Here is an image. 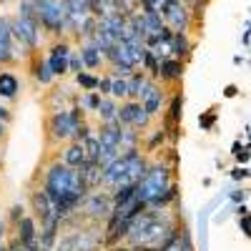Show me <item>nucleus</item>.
Returning a JSON list of instances; mask_svg holds the SVG:
<instances>
[{
  "label": "nucleus",
  "mask_w": 251,
  "mask_h": 251,
  "mask_svg": "<svg viewBox=\"0 0 251 251\" xmlns=\"http://www.w3.org/2000/svg\"><path fill=\"white\" fill-rule=\"evenodd\" d=\"M169 186H174V174H171V166L166 163H149V171L146 176L136 183V199L141 203L149 206L156 196H161Z\"/></svg>",
  "instance_id": "obj_1"
},
{
  "label": "nucleus",
  "mask_w": 251,
  "mask_h": 251,
  "mask_svg": "<svg viewBox=\"0 0 251 251\" xmlns=\"http://www.w3.org/2000/svg\"><path fill=\"white\" fill-rule=\"evenodd\" d=\"M83 123H86V118H83L80 106H71V108H63V111H53L50 118H48L50 141H71V143H75L78 128H80Z\"/></svg>",
  "instance_id": "obj_2"
},
{
  "label": "nucleus",
  "mask_w": 251,
  "mask_h": 251,
  "mask_svg": "<svg viewBox=\"0 0 251 251\" xmlns=\"http://www.w3.org/2000/svg\"><path fill=\"white\" fill-rule=\"evenodd\" d=\"M35 18L48 33L60 35L68 25V5L66 0H33Z\"/></svg>",
  "instance_id": "obj_3"
},
{
  "label": "nucleus",
  "mask_w": 251,
  "mask_h": 251,
  "mask_svg": "<svg viewBox=\"0 0 251 251\" xmlns=\"http://www.w3.org/2000/svg\"><path fill=\"white\" fill-rule=\"evenodd\" d=\"M13 38H15V43H20V48H25V53L35 50L38 43H40V23H38V18L18 15L13 20Z\"/></svg>",
  "instance_id": "obj_4"
},
{
  "label": "nucleus",
  "mask_w": 251,
  "mask_h": 251,
  "mask_svg": "<svg viewBox=\"0 0 251 251\" xmlns=\"http://www.w3.org/2000/svg\"><path fill=\"white\" fill-rule=\"evenodd\" d=\"M163 23L174 33H188V28H191V23H194V15H191V10H188V3H183V0L169 3V8L163 10Z\"/></svg>",
  "instance_id": "obj_5"
},
{
  "label": "nucleus",
  "mask_w": 251,
  "mask_h": 251,
  "mask_svg": "<svg viewBox=\"0 0 251 251\" xmlns=\"http://www.w3.org/2000/svg\"><path fill=\"white\" fill-rule=\"evenodd\" d=\"M138 100H141V106L146 108V113H149L151 118L158 116V113H163V108H166V96H163L161 86H158L153 78H149V80L143 83Z\"/></svg>",
  "instance_id": "obj_6"
},
{
  "label": "nucleus",
  "mask_w": 251,
  "mask_h": 251,
  "mask_svg": "<svg viewBox=\"0 0 251 251\" xmlns=\"http://www.w3.org/2000/svg\"><path fill=\"white\" fill-rule=\"evenodd\" d=\"M80 206H83V211H86V216H88L91 221L111 219V211H113L111 194H100V191H91Z\"/></svg>",
  "instance_id": "obj_7"
},
{
  "label": "nucleus",
  "mask_w": 251,
  "mask_h": 251,
  "mask_svg": "<svg viewBox=\"0 0 251 251\" xmlns=\"http://www.w3.org/2000/svg\"><path fill=\"white\" fill-rule=\"evenodd\" d=\"M30 206H33V214L40 219V224H53V221H60L58 214H55V206L53 201L46 196L43 188H38V191L30 194ZM63 224V221H60Z\"/></svg>",
  "instance_id": "obj_8"
},
{
  "label": "nucleus",
  "mask_w": 251,
  "mask_h": 251,
  "mask_svg": "<svg viewBox=\"0 0 251 251\" xmlns=\"http://www.w3.org/2000/svg\"><path fill=\"white\" fill-rule=\"evenodd\" d=\"M15 58V38H13V20L0 18V63H10Z\"/></svg>",
  "instance_id": "obj_9"
},
{
  "label": "nucleus",
  "mask_w": 251,
  "mask_h": 251,
  "mask_svg": "<svg viewBox=\"0 0 251 251\" xmlns=\"http://www.w3.org/2000/svg\"><path fill=\"white\" fill-rule=\"evenodd\" d=\"M68 55H71V46L68 43H55L50 48L48 66H50L53 75H66L68 73Z\"/></svg>",
  "instance_id": "obj_10"
},
{
  "label": "nucleus",
  "mask_w": 251,
  "mask_h": 251,
  "mask_svg": "<svg viewBox=\"0 0 251 251\" xmlns=\"http://www.w3.org/2000/svg\"><path fill=\"white\" fill-rule=\"evenodd\" d=\"M121 128L123 126L116 121V123H100L98 128V141H100V149H116L118 151V143H121ZM121 153V151H118Z\"/></svg>",
  "instance_id": "obj_11"
},
{
  "label": "nucleus",
  "mask_w": 251,
  "mask_h": 251,
  "mask_svg": "<svg viewBox=\"0 0 251 251\" xmlns=\"http://www.w3.org/2000/svg\"><path fill=\"white\" fill-rule=\"evenodd\" d=\"M15 239L20 241V246H30L38 241V226H35V219L33 216H23L18 224H15Z\"/></svg>",
  "instance_id": "obj_12"
},
{
  "label": "nucleus",
  "mask_w": 251,
  "mask_h": 251,
  "mask_svg": "<svg viewBox=\"0 0 251 251\" xmlns=\"http://www.w3.org/2000/svg\"><path fill=\"white\" fill-rule=\"evenodd\" d=\"M183 75V60L178 58H166L161 60V66H158V78L163 83H178Z\"/></svg>",
  "instance_id": "obj_13"
},
{
  "label": "nucleus",
  "mask_w": 251,
  "mask_h": 251,
  "mask_svg": "<svg viewBox=\"0 0 251 251\" xmlns=\"http://www.w3.org/2000/svg\"><path fill=\"white\" fill-rule=\"evenodd\" d=\"M78 174H80V178H83V181H86V186L93 191V188H98V186H100V178H103V166H100L98 161H86V163H83L80 169H78Z\"/></svg>",
  "instance_id": "obj_14"
},
{
  "label": "nucleus",
  "mask_w": 251,
  "mask_h": 251,
  "mask_svg": "<svg viewBox=\"0 0 251 251\" xmlns=\"http://www.w3.org/2000/svg\"><path fill=\"white\" fill-rule=\"evenodd\" d=\"M86 151H83L80 143H68L66 149H63V163L68 166V169H80L83 163H86Z\"/></svg>",
  "instance_id": "obj_15"
},
{
  "label": "nucleus",
  "mask_w": 251,
  "mask_h": 251,
  "mask_svg": "<svg viewBox=\"0 0 251 251\" xmlns=\"http://www.w3.org/2000/svg\"><path fill=\"white\" fill-rule=\"evenodd\" d=\"M171 55L178 60H186L191 55V40H188L186 33H174L171 35Z\"/></svg>",
  "instance_id": "obj_16"
},
{
  "label": "nucleus",
  "mask_w": 251,
  "mask_h": 251,
  "mask_svg": "<svg viewBox=\"0 0 251 251\" xmlns=\"http://www.w3.org/2000/svg\"><path fill=\"white\" fill-rule=\"evenodd\" d=\"M80 60H83V68L96 71V68H100V63H103V53L93 43H86L80 48Z\"/></svg>",
  "instance_id": "obj_17"
},
{
  "label": "nucleus",
  "mask_w": 251,
  "mask_h": 251,
  "mask_svg": "<svg viewBox=\"0 0 251 251\" xmlns=\"http://www.w3.org/2000/svg\"><path fill=\"white\" fill-rule=\"evenodd\" d=\"M98 118H100V123H116L118 121V100H113L111 96H103L100 108H98Z\"/></svg>",
  "instance_id": "obj_18"
},
{
  "label": "nucleus",
  "mask_w": 251,
  "mask_h": 251,
  "mask_svg": "<svg viewBox=\"0 0 251 251\" xmlns=\"http://www.w3.org/2000/svg\"><path fill=\"white\" fill-rule=\"evenodd\" d=\"M138 141H141V133L131 126H123L121 128V143H118V151L126 153V151H138Z\"/></svg>",
  "instance_id": "obj_19"
},
{
  "label": "nucleus",
  "mask_w": 251,
  "mask_h": 251,
  "mask_svg": "<svg viewBox=\"0 0 251 251\" xmlns=\"http://www.w3.org/2000/svg\"><path fill=\"white\" fill-rule=\"evenodd\" d=\"M20 91V80L13 73H0V98L13 100Z\"/></svg>",
  "instance_id": "obj_20"
},
{
  "label": "nucleus",
  "mask_w": 251,
  "mask_h": 251,
  "mask_svg": "<svg viewBox=\"0 0 251 251\" xmlns=\"http://www.w3.org/2000/svg\"><path fill=\"white\" fill-rule=\"evenodd\" d=\"M136 108H138V100H121L118 103V123L121 126H133Z\"/></svg>",
  "instance_id": "obj_21"
},
{
  "label": "nucleus",
  "mask_w": 251,
  "mask_h": 251,
  "mask_svg": "<svg viewBox=\"0 0 251 251\" xmlns=\"http://www.w3.org/2000/svg\"><path fill=\"white\" fill-rule=\"evenodd\" d=\"M116 13V0H91V15L98 18H106Z\"/></svg>",
  "instance_id": "obj_22"
},
{
  "label": "nucleus",
  "mask_w": 251,
  "mask_h": 251,
  "mask_svg": "<svg viewBox=\"0 0 251 251\" xmlns=\"http://www.w3.org/2000/svg\"><path fill=\"white\" fill-rule=\"evenodd\" d=\"M149 80V75L146 73H133V75H128L126 78V83H128V100H138V96H141V88H143V83Z\"/></svg>",
  "instance_id": "obj_23"
},
{
  "label": "nucleus",
  "mask_w": 251,
  "mask_h": 251,
  "mask_svg": "<svg viewBox=\"0 0 251 251\" xmlns=\"http://www.w3.org/2000/svg\"><path fill=\"white\" fill-rule=\"evenodd\" d=\"M176 196H178V188H176V183H174V186L166 188V191H163L161 196H156L149 206H151V208H169V206L176 201Z\"/></svg>",
  "instance_id": "obj_24"
},
{
  "label": "nucleus",
  "mask_w": 251,
  "mask_h": 251,
  "mask_svg": "<svg viewBox=\"0 0 251 251\" xmlns=\"http://www.w3.org/2000/svg\"><path fill=\"white\" fill-rule=\"evenodd\" d=\"M143 25H146V35H158L166 23H163V15L158 13H143Z\"/></svg>",
  "instance_id": "obj_25"
},
{
  "label": "nucleus",
  "mask_w": 251,
  "mask_h": 251,
  "mask_svg": "<svg viewBox=\"0 0 251 251\" xmlns=\"http://www.w3.org/2000/svg\"><path fill=\"white\" fill-rule=\"evenodd\" d=\"M80 146H83V151H86V158L88 161H98V156H100V141H98L96 133H91L88 138H83Z\"/></svg>",
  "instance_id": "obj_26"
},
{
  "label": "nucleus",
  "mask_w": 251,
  "mask_h": 251,
  "mask_svg": "<svg viewBox=\"0 0 251 251\" xmlns=\"http://www.w3.org/2000/svg\"><path fill=\"white\" fill-rule=\"evenodd\" d=\"M111 98L118 100V103L128 100V83H126V78H113V83H111Z\"/></svg>",
  "instance_id": "obj_27"
},
{
  "label": "nucleus",
  "mask_w": 251,
  "mask_h": 251,
  "mask_svg": "<svg viewBox=\"0 0 251 251\" xmlns=\"http://www.w3.org/2000/svg\"><path fill=\"white\" fill-rule=\"evenodd\" d=\"M100 93L98 91H91V93H86L80 100H78V106L80 108H86V111H93V113H98V108H100Z\"/></svg>",
  "instance_id": "obj_28"
},
{
  "label": "nucleus",
  "mask_w": 251,
  "mask_h": 251,
  "mask_svg": "<svg viewBox=\"0 0 251 251\" xmlns=\"http://www.w3.org/2000/svg\"><path fill=\"white\" fill-rule=\"evenodd\" d=\"M138 8H141L138 0H116V13H118V15H123V18L136 15V13H138Z\"/></svg>",
  "instance_id": "obj_29"
},
{
  "label": "nucleus",
  "mask_w": 251,
  "mask_h": 251,
  "mask_svg": "<svg viewBox=\"0 0 251 251\" xmlns=\"http://www.w3.org/2000/svg\"><path fill=\"white\" fill-rule=\"evenodd\" d=\"M53 251H78V234L71 231V234H66L63 239H58V244H55Z\"/></svg>",
  "instance_id": "obj_30"
},
{
  "label": "nucleus",
  "mask_w": 251,
  "mask_h": 251,
  "mask_svg": "<svg viewBox=\"0 0 251 251\" xmlns=\"http://www.w3.org/2000/svg\"><path fill=\"white\" fill-rule=\"evenodd\" d=\"M33 75L43 83V86H48V83L55 78L53 75V71H50V66H48V60H43V63H35V71H33Z\"/></svg>",
  "instance_id": "obj_31"
},
{
  "label": "nucleus",
  "mask_w": 251,
  "mask_h": 251,
  "mask_svg": "<svg viewBox=\"0 0 251 251\" xmlns=\"http://www.w3.org/2000/svg\"><path fill=\"white\" fill-rule=\"evenodd\" d=\"M158 58L151 53V50H146V55H143V63H141V68H146L149 71V78H158Z\"/></svg>",
  "instance_id": "obj_32"
},
{
  "label": "nucleus",
  "mask_w": 251,
  "mask_h": 251,
  "mask_svg": "<svg viewBox=\"0 0 251 251\" xmlns=\"http://www.w3.org/2000/svg\"><path fill=\"white\" fill-rule=\"evenodd\" d=\"M75 83H78L83 91H88V93H91V91H98V78L91 75V73H83V71H80V73L75 75Z\"/></svg>",
  "instance_id": "obj_33"
},
{
  "label": "nucleus",
  "mask_w": 251,
  "mask_h": 251,
  "mask_svg": "<svg viewBox=\"0 0 251 251\" xmlns=\"http://www.w3.org/2000/svg\"><path fill=\"white\" fill-rule=\"evenodd\" d=\"M181 106H183V98H181V93H176L171 98V108H169V121L171 123H178L181 121Z\"/></svg>",
  "instance_id": "obj_34"
},
{
  "label": "nucleus",
  "mask_w": 251,
  "mask_h": 251,
  "mask_svg": "<svg viewBox=\"0 0 251 251\" xmlns=\"http://www.w3.org/2000/svg\"><path fill=\"white\" fill-rule=\"evenodd\" d=\"M68 71H71V73H75V75L83 71V60H80V53H73V50H71V55H68Z\"/></svg>",
  "instance_id": "obj_35"
},
{
  "label": "nucleus",
  "mask_w": 251,
  "mask_h": 251,
  "mask_svg": "<svg viewBox=\"0 0 251 251\" xmlns=\"http://www.w3.org/2000/svg\"><path fill=\"white\" fill-rule=\"evenodd\" d=\"M163 138H166V131H161V128H158V131L149 138V143H146V149H149V151H156V146H158V143H163Z\"/></svg>",
  "instance_id": "obj_36"
},
{
  "label": "nucleus",
  "mask_w": 251,
  "mask_h": 251,
  "mask_svg": "<svg viewBox=\"0 0 251 251\" xmlns=\"http://www.w3.org/2000/svg\"><path fill=\"white\" fill-rule=\"evenodd\" d=\"M111 83H113V78H111V75L98 78V93H100V96H111Z\"/></svg>",
  "instance_id": "obj_37"
},
{
  "label": "nucleus",
  "mask_w": 251,
  "mask_h": 251,
  "mask_svg": "<svg viewBox=\"0 0 251 251\" xmlns=\"http://www.w3.org/2000/svg\"><path fill=\"white\" fill-rule=\"evenodd\" d=\"M23 216H25V208L15 203V206L10 208V219H13V224H18V221H20V219H23Z\"/></svg>",
  "instance_id": "obj_38"
},
{
  "label": "nucleus",
  "mask_w": 251,
  "mask_h": 251,
  "mask_svg": "<svg viewBox=\"0 0 251 251\" xmlns=\"http://www.w3.org/2000/svg\"><path fill=\"white\" fill-rule=\"evenodd\" d=\"M214 121H216V116H214V113H206V116H201V118H199V123H201V128H203V131L211 128Z\"/></svg>",
  "instance_id": "obj_39"
},
{
  "label": "nucleus",
  "mask_w": 251,
  "mask_h": 251,
  "mask_svg": "<svg viewBox=\"0 0 251 251\" xmlns=\"http://www.w3.org/2000/svg\"><path fill=\"white\" fill-rule=\"evenodd\" d=\"M241 228H244L246 236H251V219L249 216H241Z\"/></svg>",
  "instance_id": "obj_40"
},
{
  "label": "nucleus",
  "mask_w": 251,
  "mask_h": 251,
  "mask_svg": "<svg viewBox=\"0 0 251 251\" xmlns=\"http://www.w3.org/2000/svg\"><path fill=\"white\" fill-rule=\"evenodd\" d=\"M249 176V171L246 169H234V174H231V178L234 181H241V178H246Z\"/></svg>",
  "instance_id": "obj_41"
},
{
  "label": "nucleus",
  "mask_w": 251,
  "mask_h": 251,
  "mask_svg": "<svg viewBox=\"0 0 251 251\" xmlns=\"http://www.w3.org/2000/svg\"><path fill=\"white\" fill-rule=\"evenodd\" d=\"M249 156H251V151H246V149H241V151L236 153V158H239V163H246V161H249Z\"/></svg>",
  "instance_id": "obj_42"
},
{
  "label": "nucleus",
  "mask_w": 251,
  "mask_h": 251,
  "mask_svg": "<svg viewBox=\"0 0 251 251\" xmlns=\"http://www.w3.org/2000/svg\"><path fill=\"white\" fill-rule=\"evenodd\" d=\"M0 121H3V123H8V121H10V111H8L5 106H0Z\"/></svg>",
  "instance_id": "obj_43"
},
{
  "label": "nucleus",
  "mask_w": 251,
  "mask_h": 251,
  "mask_svg": "<svg viewBox=\"0 0 251 251\" xmlns=\"http://www.w3.org/2000/svg\"><path fill=\"white\" fill-rule=\"evenodd\" d=\"M224 96H226V98H234V96H236V86H226Z\"/></svg>",
  "instance_id": "obj_44"
},
{
  "label": "nucleus",
  "mask_w": 251,
  "mask_h": 251,
  "mask_svg": "<svg viewBox=\"0 0 251 251\" xmlns=\"http://www.w3.org/2000/svg\"><path fill=\"white\" fill-rule=\"evenodd\" d=\"M3 239H5V221L0 219V246H3Z\"/></svg>",
  "instance_id": "obj_45"
},
{
  "label": "nucleus",
  "mask_w": 251,
  "mask_h": 251,
  "mask_svg": "<svg viewBox=\"0 0 251 251\" xmlns=\"http://www.w3.org/2000/svg\"><path fill=\"white\" fill-rule=\"evenodd\" d=\"M5 133H8V123L0 121V138H5Z\"/></svg>",
  "instance_id": "obj_46"
},
{
  "label": "nucleus",
  "mask_w": 251,
  "mask_h": 251,
  "mask_svg": "<svg viewBox=\"0 0 251 251\" xmlns=\"http://www.w3.org/2000/svg\"><path fill=\"white\" fill-rule=\"evenodd\" d=\"M231 201H244V191H241V194L234 191V194H231Z\"/></svg>",
  "instance_id": "obj_47"
},
{
  "label": "nucleus",
  "mask_w": 251,
  "mask_h": 251,
  "mask_svg": "<svg viewBox=\"0 0 251 251\" xmlns=\"http://www.w3.org/2000/svg\"><path fill=\"white\" fill-rule=\"evenodd\" d=\"M23 251H40V246H38V241H35V244H30V246H25Z\"/></svg>",
  "instance_id": "obj_48"
},
{
  "label": "nucleus",
  "mask_w": 251,
  "mask_h": 251,
  "mask_svg": "<svg viewBox=\"0 0 251 251\" xmlns=\"http://www.w3.org/2000/svg\"><path fill=\"white\" fill-rule=\"evenodd\" d=\"M183 3H188V0H183Z\"/></svg>",
  "instance_id": "obj_49"
}]
</instances>
